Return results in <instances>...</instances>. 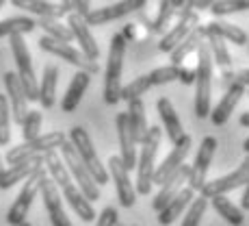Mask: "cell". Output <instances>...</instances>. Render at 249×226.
<instances>
[{
  "mask_svg": "<svg viewBox=\"0 0 249 226\" xmlns=\"http://www.w3.org/2000/svg\"><path fill=\"white\" fill-rule=\"evenodd\" d=\"M197 65H195V115L199 120L210 115V96H213V57L206 40L197 46Z\"/></svg>",
  "mask_w": 249,
  "mask_h": 226,
  "instance_id": "obj_2",
  "label": "cell"
},
{
  "mask_svg": "<svg viewBox=\"0 0 249 226\" xmlns=\"http://www.w3.org/2000/svg\"><path fill=\"white\" fill-rule=\"evenodd\" d=\"M174 16H176V0H160L156 20L152 22V31L154 33H165V28L169 26V22H171V18Z\"/></svg>",
  "mask_w": 249,
  "mask_h": 226,
  "instance_id": "obj_39",
  "label": "cell"
},
{
  "mask_svg": "<svg viewBox=\"0 0 249 226\" xmlns=\"http://www.w3.org/2000/svg\"><path fill=\"white\" fill-rule=\"evenodd\" d=\"M217 0H195V11H202V9H210V4H214Z\"/></svg>",
  "mask_w": 249,
  "mask_h": 226,
  "instance_id": "obj_49",
  "label": "cell"
},
{
  "mask_svg": "<svg viewBox=\"0 0 249 226\" xmlns=\"http://www.w3.org/2000/svg\"><path fill=\"white\" fill-rule=\"evenodd\" d=\"M189 172H191V165H186V163H184V165H182L174 176H169V179L162 183V185H160V191L154 196V200H152V209H154V211H160L162 206L169 203V200L174 198L176 194H178L182 187H184V183L189 181Z\"/></svg>",
  "mask_w": 249,
  "mask_h": 226,
  "instance_id": "obj_22",
  "label": "cell"
},
{
  "mask_svg": "<svg viewBox=\"0 0 249 226\" xmlns=\"http://www.w3.org/2000/svg\"><path fill=\"white\" fill-rule=\"evenodd\" d=\"M206 44H208L210 57H213V63H217L221 70H230L232 68V55L228 50V44L217 35H204Z\"/></svg>",
  "mask_w": 249,
  "mask_h": 226,
  "instance_id": "obj_33",
  "label": "cell"
},
{
  "mask_svg": "<svg viewBox=\"0 0 249 226\" xmlns=\"http://www.w3.org/2000/svg\"><path fill=\"white\" fill-rule=\"evenodd\" d=\"M68 142V137L63 135L61 131H52V133H46V135H39L31 142H24L20 146L11 148L7 152V163L9 165H16V163H22L26 159H33V157H44L46 152H52L56 148H61L63 144Z\"/></svg>",
  "mask_w": 249,
  "mask_h": 226,
  "instance_id": "obj_6",
  "label": "cell"
},
{
  "mask_svg": "<svg viewBox=\"0 0 249 226\" xmlns=\"http://www.w3.org/2000/svg\"><path fill=\"white\" fill-rule=\"evenodd\" d=\"M195 11V0H176V18H186Z\"/></svg>",
  "mask_w": 249,
  "mask_h": 226,
  "instance_id": "obj_45",
  "label": "cell"
},
{
  "mask_svg": "<svg viewBox=\"0 0 249 226\" xmlns=\"http://www.w3.org/2000/svg\"><path fill=\"white\" fill-rule=\"evenodd\" d=\"M241 11H249V0H217L214 4H210V13L214 18H223Z\"/></svg>",
  "mask_w": 249,
  "mask_h": 226,
  "instance_id": "obj_38",
  "label": "cell"
},
{
  "mask_svg": "<svg viewBox=\"0 0 249 226\" xmlns=\"http://www.w3.org/2000/svg\"><path fill=\"white\" fill-rule=\"evenodd\" d=\"M197 11H193L191 16H186V18H180L178 22L174 24V26L169 28V31L162 35V40L159 41V50L160 52H167V55H171V52L176 50L180 44H182V40H184L186 35H189L191 31H193L195 26H197Z\"/></svg>",
  "mask_w": 249,
  "mask_h": 226,
  "instance_id": "obj_19",
  "label": "cell"
},
{
  "mask_svg": "<svg viewBox=\"0 0 249 226\" xmlns=\"http://www.w3.org/2000/svg\"><path fill=\"white\" fill-rule=\"evenodd\" d=\"M39 165H44V157H33L22 163H16V165H9L7 170L0 172V189H9L16 183L26 181Z\"/></svg>",
  "mask_w": 249,
  "mask_h": 226,
  "instance_id": "obj_23",
  "label": "cell"
},
{
  "mask_svg": "<svg viewBox=\"0 0 249 226\" xmlns=\"http://www.w3.org/2000/svg\"><path fill=\"white\" fill-rule=\"evenodd\" d=\"M193 198H195V191L191 189V187H182L178 194H176L174 198H171L169 203H167V205L159 211V222H160L162 226L174 224L176 220H178L180 215L186 211V206L191 205V200H193Z\"/></svg>",
  "mask_w": 249,
  "mask_h": 226,
  "instance_id": "obj_24",
  "label": "cell"
},
{
  "mask_svg": "<svg viewBox=\"0 0 249 226\" xmlns=\"http://www.w3.org/2000/svg\"><path fill=\"white\" fill-rule=\"evenodd\" d=\"M56 85H59V68L50 63L44 68V74H41V81H39V103L44 109L54 107Z\"/></svg>",
  "mask_w": 249,
  "mask_h": 226,
  "instance_id": "obj_29",
  "label": "cell"
},
{
  "mask_svg": "<svg viewBox=\"0 0 249 226\" xmlns=\"http://www.w3.org/2000/svg\"><path fill=\"white\" fill-rule=\"evenodd\" d=\"M35 22L39 28H44L46 35L52 37V40L63 41V44H71V40H74L68 24H63L61 20H54V18H39V20H35Z\"/></svg>",
  "mask_w": 249,
  "mask_h": 226,
  "instance_id": "obj_35",
  "label": "cell"
},
{
  "mask_svg": "<svg viewBox=\"0 0 249 226\" xmlns=\"http://www.w3.org/2000/svg\"><path fill=\"white\" fill-rule=\"evenodd\" d=\"M61 159H63L65 167H68L71 181H74L76 187L83 191L85 198H87L89 203L98 200V198H100V185L93 181V176L89 174V170L85 167V163L80 161V157L76 155L74 146H71L70 142H65L63 146H61Z\"/></svg>",
  "mask_w": 249,
  "mask_h": 226,
  "instance_id": "obj_7",
  "label": "cell"
},
{
  "mask_svg": "<svg viewBox=\"0 0 249 226\" xmlns=\"http://www.w3.org/2000/svg\"><path fill=\"white\" fill-rule=\"evenodd\" d=\"M4 2H7V0H0V9H2V7H4Z\"/></svg>",
  "mask_w": 249,
  "mask_h": 226,
  "instance_id": "obj_55",
  "label": "cell"
},
{
  "mask_svg": "<svg viewBox=\"0 0 249 226\" xmlns=\"http://www.w3.org/2000/svg\"><path fill=\"white\" fill-rule=\"evenodd\" d=\"M217 137L208 135L202 139L199 144V150L195 155V161L191 165V172H189V187L193 191H202V187L206 185V176H208V170H210V163H213V157L217 152Z\"/></svg>",
  "mask_w": 249,
  "mask_h": 226,
  "instance_id": "obj_10",
  "label": "cell"
},
{
  "mask_svg": "<svg viewBox=\"0 0 249 226\" xmlns=\"http://www.w3.org/2000/svg\"><path fill=\"white\" fill-rule=\"evenodd\" d=\"M126 37L122 33H115L108 46V61L104 72V103L117 104L122 94V72H124V57H126Z\"/></svg>",
  "mask_w": 249,
  "mask_h": 226,
  "instance_id": "obj_3",
  "label": "cell"
},
{
  "mask_svg": "<svg viewBox=\"0 0 249 226\" xmlns=\"http://www.w3.org/2000/svg\"><path fill=\"white\" fill-rule=\"evenodd\" d=\"M147 0H119L115 4H108V7H100V9H91V11L85 16V22L89 26H102L107 22L119 20V18H126L130 13L139 11V9L145 7Z\"/></svg>",
  "mask_w": 249,
  "mask_h": 226,
  "instance_id": "obj_12",
  "label": "cell"
},
{
  "mask_svg": "<svg viewBox=\"0 0 249 226\" xmlns=\"http://www.w3.org/2000/svg\"><path fill=\"white\" fill-rule=\"evenodd\" d=\"M91 85V74H87V72L78 70L74 76H71L70 81V87L68 91H65L63 100H61V109H63V113H71L76 107L80 104V100H83L85 91L89 89Z\"/></svg>",
  "mask_w": 249,
  "mask_h": 226,
  "instance_id": "obj_25",
  "label": "cell"
},
{
  "mask_svg": "<svg viewBox=\"0 0 249 226\" xmlns=\"http://www.w3.org/2000/svg\"><path fill=\"white\" fill-rule=\"evenodd\" d=\"M178 81L184 85H193L195 83V70H186V68H180L178 72Z\"/></svg>",
  "mask_w": 249,
  "mask_h": 226,
  "instance_id": "obj_46",
  "label": "cell"
},
{
  "mask_svg": "<svg viewBox=\"0 0 249 226\" xmlns=\"http://www.w3.org/2000/svg\"><path fill=\"white\" fill-rule=\"evenodd\" d=\"M89 11H91V0H78V4H76V13L85 18Z\"/></svg>",
  "mask_w": 249,
  "mask_h": 226,
  "instance_id": "obj_47",
  "label": "cell"
},
{
  "mask_svg": "<svg viewBox=\"0 0 249 226\" xmlns=\"http://www.w3.org/2000/svg\"><path fill=\"white\" fill-rule=\"evenodd\" d=\"M241 209L249 211V183L245 185V191H243V198H241Z\"/></svg>",
  "mask_w": 249,
  "mask_h": 226,
  "instance_id": "obj_50",
  "label": "cell"
},
{
  "mask_svg": "<svg viewBox=\"0 0 249 226\" xmlns=\"http://www.w3.org/2000/svg\"><path fill=\"white\" fill-rule=\"evenodd\" d=\"M247 48H249V40H247Z\"/></svg>",
  "mask_w": 249,
  "mask_h": 226,
  "instance_id": "obj_57",
  "label": "cell"
},
{
  "mask_svg": "<svg viewBox=\"0 0 249 226\" xmlns=\"http://www.w3.org/2000/svg\"><path fill=\"white\" fill-rule=\"evenodd\" d=\"M128 124H130V133L132 137H135L137 144H141L143 139L147 135V118H145V104H143V100H132V103H128Z\"/></svg>",
  "mask_w": 249,
  "mask_h": 226,
  "instance_id": "obj_30",
  "label": "cell"
},
{
  "mask_svg": "<svg viewBox=\"0 0 249 226\" xmlns=\"http://www.w3.org/2000/svg\"><path fill=\"white\" fill-rule=\"evenodd\" d=\"M156 109H159V115H160L162 124H165V133L169 137V142L171 144L180 142L182 135H184V128H182V122H180L178 113H176L174 104H171V100L162 96V98H159V103H156Z\"/></svg>",
  "mask_w": 249,
  "mask_h": 226,
  "instance_id": "obj_27",
  "label": "cell"
},
{
  "mask_svg": "<svg viewBox=\"0 0 249 226\" xmlns=\"http://www.w3.org/2000/svg\"><path fill=\"white\" fill-rule=\"evenodd\" d=\"M4 170V167H2V157H0V172H2Z\"/></svg>",
  "mask_w": 249,
  "mask_h": 226,
  "instance_id": "obj_54",
  "label": "cell"
},
{
  "mask_svg": "<svg viewBox=\"0 0 249 226\" xmlns=\"http://www.w3.org/2000/svg\"><path fill=\"white\" fill-rule=\"evenodd\" d=\"M243 96H245V87L232 85V87L226 89V94H223V98L217 103V107H210V120H213L214 126H223V124L228 122L230 115L234 113V109L241 103Z\"/></svg>",
  "mask_w": 249,
  "mask_h": 226,
  "instance_id": "obj_21",
  "label": "cell"
},
{
  "mask_svg": "<svg viewBox=\"0 0 249 226\" xmlns=\"http://www.w3.org/2000/svg\"><path fill=\"white\" fill-rule=\"evenodd\" d=\"M249 183V155L243 159V163L236 167L234 172H230V174L221 176V179H214V181H206V185L202 187V191L199 194L204 196V198H213V196H226L228 191L236 189V187H243Z\"/></svg>",
  "mask_w": 249,
  "mask_h": 226,
  "instance_id": "obj_11",
  "label": "cell"
},
{
  "mask_svg": "<svg viewBox=\"0 0 249 226\" xmlns=\"http://www.w3.org/2000/svg\"><path fill=\"white\" fill-rule=\"evenodd\" d=\"M117 209L115 206H107V209H102V213L95 218V226H117Z\"/></svg>",
  "mask_w": 249,
  "mask_h": 226,
  "instance_id": "obj_44",
  "label": "cell"
},
{
  "mask_svg": "<svg viewBox=\"0 0 249 226\" xmlns=\"http://www.w3.org/2000/svg\"><path fill=\"white\" fill-rule=\"evenodd\" d=\"M232 85H238V87L249 89V68L245 70H223L221 72V87H232Z\"/></svg>",
  "mask_w": 249,
  "mask_h": 226,
  "instance_id": "obj_43",
  "label": "cell"
},
{
  "mask_svg": "<svg viewBox=\"0 0 249 226\" xmlns=\"http://www.w3.org/2000/svg\"><path fill=\"white\" fill-rule=\"evenodd\" d=\"M117 124V137H119V159H122L124 167L128 172L137 167V142L130 133V124H128V115L126 113H117L115 118Z\"/></svg>",
  "mask_w": 249,
  "mask_h": 226,
  "instance_id": "obj_18",
  "label": "cell"
},
{
  "mask_svg": "<svg viewBox=\"0 0 249 226\" xmlns=\"http://www.w3.org/2000/svg\"><path fill=\"white\" fill-rule=\"evenodd\" d=\"M39 48L44 52H50V55H54V57H59V59H63V61H68L70 65H76L78 70H83V72H87V74H98L100 72V65H98V61H89L87 57L83 55V52L78 50V48H74L71 44H63V41H56V40H52V37H48L44 35L39 41Z\"/></svg>",
  "mask_w": 249,
  "mask_h": 226,
  "instance_id": "obj_9",
  "label": "cell"
},
{
  "mask_svg": "<svg viewBox=\"0 0 249 226\" xmlns=\"http://www.w3.org/2000/svg\"><path fill=\"white\" fill-rule=\"evenodd\" d=\"M2 83H4V89H7V100H9V109H11V120L16 124L24 122L28 113V100H26V94H24L22 85H20V79H18L16 72H4L2 76Z\"/></svg>",
  "mask_w": 249,
  "mask_h": 226,
  "instance_id": "obj_16",
  "label": "cell"
},
{
  "mask_svg": "<svg viewBox=\"0 0 249 226\" xmlns=\"http://www.w3.org/2000/svg\"><path fill=\"white\" fill-rule=\"evenodd\" d=\"M150 79H147V74L143 76H137L135 81H130L128 85H122V94H119V98L126 100V103H132V100H139L143 94H145L147 89H150Z\"/></svg>",
  "mask_w": 249,
  "mask_h": 226,
  "instance_id": "obj_37",
  "label": "cell"
},
{
  "mask_svg": "<svg viewBox=\"0 0 249 226\" xmlns=\"http://www.w3.org/2000/svg\"><path fill=\"white\" fill-rule=\"evenodd\" d=\"M108 179H113L115 189H117V200L122 206L130 209L137 203V191H135V183L130 181V172L124 167L122 159L111 157L108 159Z\"/></svg>",
  "mask_w": 249,
  "mask_h": 226,
  "instance_id": "obj_14",
  "label": "cell"
},
{
  "mask_svg": "<svg viewBox=\"0 0 249 226\" xmlns=\"http://www.w3.org/2000/svg\"><path fill=\"white\" fill-rule=\"evenodd\" d=\"M202 41H204V28H202V24H197V26H195L193 31H191L189 35L182 40V44L169 55L171 57V65H178V68H180L182 61H184L189 55H193Z\"/></svg>",
  "mask_w": 249,
  "mask_h": 226,
  "instance_id": "obj_31",
  "label": "cell"
},
{
  "mask_svg": "<svg viewBox=\"0 0 249 226\" xmlns=\"http://www.w3.org/2000/svg\"><path fill=\"white\" fill-rule=\"evenodd\" d=\"M39 194H41V198H44V206H46L48 215H50L52 226H74L70 222L65 209H63V203H61V191H59V187L54 185V181L46 176V179L41 181Z\"/></svg>",
  "mask_w": 249,
  "mask_h": 226,
  "instance_id": "obj_17",
  "label": "cell"
},
{
  "mask_svg": "<svg viewBox=\"0 0 249 226\" xmlns=\"http://www.w3.org/2000/svg\"><path fill=\"white\" fill-rule=\"evenodd\" d=\"M46 176H48L46 167L39 165L26 181H24L22 191L18 194V198H16V203L11 205V209L7 211V222L11 226H18V224L26 222V215H28V211H31V205H33V200L37 198V194H39L41 181H44Z\"/></svg>",
  "mask_w": 249,
  "mask_h": 226,
  "instance_id": "obj_8",
  "label": "cell"
},
{
  "mask_svg": "<svg viewBox=\"0 0 249 226\" xmlns=\"http://www.w3.org/2000/svg\"><path fill=\"white\" fill-rule=\"evenodd\" d=\"M18 226H33L31 222H22V224H18Z\"/></svg>",
  "mask_w": 249,
  "mask_h": 226,
  "instance_id": "obj_53",
  "label": "cell"
},
{
  "mask_svg": "<svg viewBox=\"0 0 249 226\" xmlns=\"http://www.w3.org/2000/svg\"><path fill=\"white\" fill-rule=\"evenodd\" d=\"M178 72L180 68L178 65H162V68H156L152 70L150 74H147V79H150V85L154 87V85H167V83H174V81H178Z\"/></svg>",
  "mask_w": 249,
  "mask_h": 226,
  "instance_id": "obj_41",
  "label": "cell"
},
{
  "mask_svg": "<svg viewBox=\"0 0 249 226\" xmlns=\"http://www.w3.org/2000/svg\"><path fill=\"white\" fill-rule=\"evenodd\" d=\"M204 35H217L223 41H232L234 46H245L247 44V33L236 24H230L226 20H213L208 24H202Z\"/></svg>",
  "mask_w": 249,
  "mask_h": 226,
  "instance_id": "obj_26",
  "label": "cell"
},
{
  "mask_svg": "<svg viewBox=\"0 0 249 226\" xmlns=\"http://www.w3.org/2000/svg\"><path fill=\"white\" fill-rule=\"evenodd\" d=\"M68 142L74 146L76 155H78L80 161L85 163V167H87L89 174L93 176V181L98 183V185H107L108 183V172H107V167L102 165V161H100V157H98V152H95L89 133L85 131L83 126H74L70 131Z\"/></svg>",
  "mask_w": 249,
  "mask_h": 226,
  "instance_id": "obj_5",
  "label": "cell"
},
{
  "mask_svg": "<svg viewBox=\"0 0 249 226\" xmlns=\"http://www.w3.org/2000/svg\"><path fill=\"white\" fill-rule=\"evenodd\" d=\"M241 126H245V128H249V111H245V113H241Z\"/></svg>",
  "mask_w": 249,
  "mask_h": 226,
  "instance_id": "obj_51",
  "label": "cell"
},
{
  "mask_svg": "<svg viewBox=\"0 0 249 226\" xmlns=\"http://www.w3.org/2000/svg\"><path fill=\"white\" fill-rule=\"evenodd\" d=\"M68 28L71 31V37L78 41L80 52H83L89 61H98L100 59V46H98V41H95V37L91 35V28H89V24L85 22V18L78 16L76 11L70 13Z\"/></svg>",
  "mask_w": 249,
  "mask_h": 226,
  "instance_id": "obj_15",
  "label": "cell"
},
{
  "mask_svg": "<svg viewBox=\"0 0 249 226\" xmlns=\"http://www.w3.org/2000/svg\"><path fill=\"white\" fill-rule=\"evenodd\" d=\"M11 4L16 9H22V11L37 16V20L39 18H54V20H59V18L65 16L61 4H54L50 0H11Z\"/></svg>",
  "mask_w": 249,
  "mask_h": 226,
  "instance_id": "obj_28",
  "label": "cell"
},
{
  "mask_svg": "<svg viewBox=\"0 0 249 226\" xmlns=\"http://www.w3.org/2000/svg\"><path fill=\"white\" fill-rule=\"evenodd\" d=\"M41 111H28L26 113V118H24V122H22V137H24V142H31V139H35V137H39L41 135Z\"/></svg>",
  "mask_w": 249,
  "mask_h": 226,
  "instance_id": "obj_42",
  "label": "cell"
},
{
  "mask_svg": "<svg viewBox=\"0 0 249 226\" xmlns=\"http://www.w3.org/2000/svg\"><path fill=\"white\" fill-rule=\"evenodd\" d=\"M9 44H11L13 52V61H16V74L20 79V85L26 94L28 103H37L39 100V83H37L35 68H33V59H31V50H28L24 35L16 33V35L9 37Z\"/></svg>",
  "mask_w": 249,
  "mask_h": 226,
  "instance_id": "obj_4",
  "label": "cell"
},
{
  "mask_svg": "<svg viewBox=\"0 0 249 226\" xmlns=\"http://www.w3.org/2000/svg\"><path fill=\"white\" fill-rule=\"evenodd\" d=\"M191 144H193V142H191V135H186V133H184L180 142L174 144V148H171L169 155L162 159L160 165H156L152 183H156V185H162V183L169 179V176H174L176 172H178L180 167L184 165L186 157H189V152H191Z\"/></svg>",
  "mask_w": 249,
  "mask_h": 226,
  "instance_id": "obj_13",
  "label": "cell"
},
{
  "mask_svg": "<svg viewBox=\"0 0 249 226\" xmlns=\"http://www.w3.org/2000/svg\"><path fill=\"white\" fill-rule=\"evenodd\" d=\"M61 189V194H63V198L68 200V205L71 206V211H74L76 215H78L83 222H93L95 220V211H93V205L89 203L87 198L83 196V191L76 187V183L74 181H68V183H63V185L59 187Z\"/></svg>",
  "mask_w": 249,
  "mask_h": 226,
  "instance_id": "obj_20",
  "label": "cell"
},
{
  "mask_svg": "<svg viewBox=\"0 0 249 226\" xmlns=\"http://www.w3.org/2000/svg\"><path fill=\"white\" fill-rule=\"evenodd\" d=\"M162 139V131L159 126H150L147 135L141 142V155H137V181H135V191L141 196H147L152 191V179H154L156 170V152H159Z\"/></svg>",
  "mask_w": 249,
  "mask_h": 226,
  "instance_id": "obj_1",
  "label": "cell"
},
{
  "mask_svg": "<svg viewBox=\"0 0 249 226\" xmlns=\"http://www.w3.org/2000/svg\"><path fill=\"white\" fill-rule=\"evenodd\" d=\"M35 28H37V22L28 16L7 18V20H0V37H11L16 33L26 35V33H33Z\"/></svg>",
  "mask_w": 249,
  "mask_h": 226,
  "instance_id": "obj_34",
  "label": "cell"
},
{
  "mask_svg": "<svg viewBox=\"0 0 249 226\" xmlns=\"http://www.w3.org/2000/svg\"><path fill=\"white\" fill-rule=\"evenodd\" d=\"M210 205H213V209L217 211L219 215H221L223 220H226L228 224L232 226H241L243 220H245V215H243V209L241 206H236L232 203V200L228 198V196H213V198L208 200Z\"/></svg>",
  "mask_w": 249,
  "mask_h": 226,
  "instance_id": "obj_32",
  "label": "cell"
},
{
  "mask_svg": "<svg viewBox=\"0 0 249 226\" xmlns=\"http://www.w3.org/2000/svg\"><path fill=\"white\" fill-rule=\"evenodd\" d=\"M76 4H78V0H61V9H63L65 16L76 11Z\"/></svg>",
  "mask_w": 249,
  "mask_h": 226,
  "instance_id": "obj_48",
  "label": "cell"
},
{
  "mask_svg": "<svg viewBox=\"0 0 249 226\" xmlns=\"http://www.w3.org/2000/svg\"><path fill=\"white\" fill-rule=\"evenodd\" d=\"M11 142V109L4 94H0V146Z\"/></svg>",
  "mask_w": 249,
  "mask_h": 226,
  "instance_id": "obj_40",
  "label": "cell"
},
{
  "mask_svg": "<svg viewBox=\"0 0 249 226\" xmlns=\"http://www.w3.org/2000/svg\"><path fill=\"white\" fill-rule=\"evenodd\" d=\"M243 150H245V152H247V155H249V137L245 139V142H243Z\"/></svg>",
  "mask_w": 249,
  "mask_h": 226,
  "instance_id": "obj_52",
  "label": "cell"
},
{
  "mask_svg": "<svg viewBox=\"0 0 249 226\" xmlns=\"http://www.w3.org/2000/svg\"><path fill=\"white\" fill-rule=\"evenodd\" d=\"M206 209H208V198H204L202 194L197 198L191 200V205L186 206L184 218H182V226H199V220L204 218Z\"/></svg>",
  "mask_w": 249,
  "mask_h": 226,
  "instance_id": "obj_36",
  "label": "cell"
},
{
  "mask_svg": "<svg viewBox=\"0 0 249 226\" xmlns=\"http://www.w3.org/2000/svg\"><path fill=\"white\" fill-rule=\"evenodd\" d=\"M245 91H247V96H249V89H245Z\"/></svg>",
  "mask_w": 249,
  "mask_h": 226,
  "instance_id": "obj_56",
  "label": "cell"
}]
</instances>
